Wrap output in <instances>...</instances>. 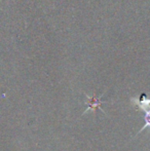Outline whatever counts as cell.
I'll use <instances>...</instances> for the list:
<instances>
[{"label":"cell","mask_w":150,"mask_h":151,"mask_svg":"<svg viewBox=\"0 0 150 151\" xmlns=\"http://www.w3.org/2000/svg\"><path fill=\"white\" fill-rule=\"evenodd\" d=\"M86 97H88V107L86 108V110L84 111V113H86L88 111H95L97 108L100 109V110H102L100 107V104L102 103V101H101V97L97 98V97H90V96H86Z\"/></svg>","instance_id":"1"},{"label":"cell","mask_w":150,"mask_h":151,"mask_svg":"<svg viewBox=\"0 0 150 151\" xmlns=\"http://www.w3.org/2000/svg\"><path fill=\"white\" fill-rule=\"evenodd\" d=\"M144 112H145V124L143 125L142 129H141L140 131L138 132V134H140L142 131L146 129L147 127H149V129H150V108H147V109H145Z\"/></svg>","instance_id":"2"}]
</instances>
